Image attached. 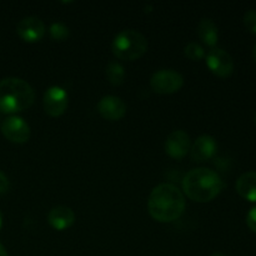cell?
<instances>
[{"label":"cell","instance_id":"cell-1","mask_svg":"<svg viewBox=\"0 0 256 256\" xmlns=\"http://www.w3.org/2000/svg\"><path fill=\"white\" fill-rule=\"evenodd\" d=\"M148 210L155 220L170 222L182 216L185 210V198L182 190L172 184H160L152 190L148 199Z\"/></svg>","mask_w":256,"mask_h":256},{"label":"cell","instance_id":"cell-2","mask_svg":"<svg viewBox=\"0 0 256 256\" xmlns=\"http://www.w3.org/2000/svg\"><path fill=\"white\" fill-rule=\"evenodd\" d=\"M224 189V182L216 172L208 168L190 170L182 179V190L188 198L198 202H206L216 198Z\"/></svg>","mask_w":256,"mask_h":256},{"label":"cell","instance_id":"cell-3","mask_svg":"<svg viewBox=\"0 0 256 256\" xmlns=\"http://www.w3.org/2000/svg\"><path fill=\"white\" fill-rule=\"evenodd\" d=\"M35 92L32 85L20 78H5L0 80V112L14 114L32 105Z\"/></svg>","mask_w":256,"mask_h":256},{"label":"cell","instance_id":"cell-4","mask_svg":"<svg viewBox=\"0 0 256 256\" xmlns=\"http://www.w3.org/2000/svg\"><path fill=\"white\" fill-rule=\"evenodd\" d=\"M115 56L122 60H135L148 50V40L140 32L124 29L115 35L112 44Z\"/></svg>","mask_w":256,"mask_h":256},{"label":"cell","instance_id":"cell-5","mask_svg":"<svg viewBox=\"0 0 256 256\" xmlns=\"http://www.w3.org/2000/svg\"><path fill=\"white\" fill-rule=\"evenodd\" d=\"M184 84V76L174 69H162L152 74L150 85L158 94H172Z\"/></svg>","mask_w":256,"mask_h":256},{"label":"cell","instance_id":"cell-6","mask_svg":"<svg viewBox=\"0 0 256 256\" xmlns=\"http://www.w3.org/2000/svg\"><path fill=\"white\" fill-rule=\"evenodd\" d=\"M206 65L215 75L226 78L234 72V60L226 50L212 48L206 55Z\"/></svg>","mask_w":256,"mask_h":256},{"label":"cell","instance_id":"cell-7","mask_svg":"<svg viewBox=\"0 0 256 256\" xmlns=\"http://www.w3.org/2000/svg\"><path fill=\"white\" fill-rule=\"evenodd\" d=\"M69 96L64 88L52 85L44 92V109L50 116H60L66 110Z\"/></svg>","mask_w":256,"mask_h":256},{"label":"cell","instance_id":"cell-8","mask_svg":"<svg viewBox=\"0 0 256 256\" xmlns=\"http://www.w3.org/2000/svg\"><path fill=\"white\" fill-rule=\"evenodd\" d=\"M2 132L8 140L16 144L26 142L30 138L29 124L18 115H12L2 122Z\"/></svg>","mask_w":256,"mask_h":256},{"label":"cell","instance_id":"cell-9","mask_svg":"<svg viewBox=\"0 0 256 256\" xmlns=\"http://www.w3.org/2000/svg\"><path fill=\"white\" fill-rule=\"evenodd\" d=\"M16 32L25 42H39L45 34V24L38 16H25L18 22Z\"/></svg>","mask_w":256,"mask_h":256},{"label":"cell","instance_id":"cell-10","mask_svg":"<svg viewBox=\"0 0 256 256\" xmlns=\"http://www.w3.org/2000/svg\"><path fill=\"white\" fill-rule=\"evenodd\" d=\"M190 136L184 130H174L170 132L165 142V152L175 159L184 158L190 152Z\"/></svg>","mask_w":256,"mask_h":256},{"label":"cell","instance_id":"cell-11","mask_svg":"<svg viewBox=\"0 0 256 256\" xmlns=\"http://www.w3.org/2000/svg\"><path fill=\"white\" fill-rule=\"evenodd\" d=\"M98 112L108 120H119L126 112V104L115 95H105L98 102Z\"/></svg>","mask_w":256,"mask_h":256},{"label":"cell","instance_id":"cell-12","mask_svg":"<svg viewBox=\"0 0 256 256\" xmlns=\"http://www.w3.org/2000/svg\"><path fill=\"white\" fill-rule=\"evenodd\" d=\"M218 150V142L212 135H200L190 148V155L195 162H206L212 159Z\"/></svg>","mask_w":256,"mask_h":256},{"label":"cell","instance_id":"cell-13","mask_svg":"<svg viewBox=\"0 0 256 256\" xmlns=\"http://www.w3.org/2000/svg\"><path fill=\"white\" fill-rule=\"evenodd\" d=\"M48 222L54 229L65 230L74 224L75 214L70 208L59 205L50 210L48 214Z\"/></svg>","mask_w":256,"mask_h":256},{"label":"cell","instance_id":"cell-14","mask_svg":"<svg viewBox=\"0 0 256 256\" xmlns=\"http://www.w3.org/2000/svg\"><path fill=\"white\" fill-rule=\"evenodd\" d=\"M238 194L245 200L256 202V172H244L236 180Z\"/></svg>","mask_w":256,"mask_h":256},{"label":"cell","instance_id":"cell-15","mask_svg":"<svg viewBox=\"0 0 256 256\" xmlns=\"http://www.w3.org/2000/svg\"><path fill=\"white\" fill-rule=\"evenodd\" d=\"M198 35L202 40V42L209 46H215L219 39V30L214 20L209 18H202L198 24Z\"/></svg>","mask_w":256,"mask_h":256},{"label":"cell","instance_id":"cell-16","mask_svg":"<svg viewBox=\"0 0 256 256\" xmlns=\"http://www.w3.org/2000/svg\"><path fill=\"white\" fill-rule=\"evenodd\" d=\"M106 78L110 84L120 85L125 79V70L120 62H110L106 66Z\"/></svg>","mask_w":256,"mask_h":256},{"label":"cell","instance_id":"cell-17","mask_svg":"<svg viewBox=\"0 0 256 256\" xmlns=\"http://www.w3.org/2000/svg\"><path fill=\"white\" fill-rule=\"evenodd\" d=\"M49 32H50V36L55 40H64L66 39L70 34L69 28H68L64 22H52L49 28Z\"/></svg>","mask_w":256,"mask_h":256},{"label":"cell","instance_id":"cell-18","mask_svg":"<svg viewBox=\"0 0 256 256\" xmlns=\"http://www.w3.org/2000/svg\"><path fill=\"white\" fill-rule=\"evenodd\" d=\"M184 52L189 59L192 60H200L205 56V50L199 42H192L184 48Z\"/></svg>","mask_w":256,"mask_h":256},{"label":"cell","instance_id":"cell-19","mask_svg":"<svg viewBox=\"0 0 256 256\" xmlns=\"http://www.w3.org/2000/svg\"><path fill=\"white\" fill-rule=\"evenodd\" d=\"M244 25L252 34H256V9L248 10L244 14Z\"/></svg>","mask_w":256,"mask_h":256},{"label":"cell","instance_id":"cell-20","mask_svg":"<svg viewBox=\"0 0 256 256\" xmlns=\"http://www.w3.org/2000/svg\"><path fill=\"white\" fill-rule=\"evenodd\" d=\"M246 224L250 228V230L256 232V206L252 208V209L249 210V212H248Z\"/></svg>","mask_w":256,"mask_h":256},{"label":"cell","instance_id":"cell-21","mask_svg":"<svg viewBox=\"0 0 256 256\" xmlns=\"http://www.w3.org/2000/svg\"><path fill=\"white\" fill-rule=\"evenodd\" d=\"M9 189V180L2 172H0V194H4Z\"/></svg>","mask_w":256,"mask_h":256},{"label":"cell","instance_id":"cell-22","mask_svg":"<svg viewBox=\"0 0 256 256\" xmlns=\"http://www.w3.org/2000/svg\"><path fill=\"white\" fill-rule=\"evenodd\" d=\"M0 256H9V255H8L6 250H5V248L2 246V244H0Z\"/></svg>","mask_w":256,"mask_h":256},{"label":"cell","instance_id":"cell-23","mask_svg":"<svg viewBox=\"0 0 256 256\" xmlns=\"http://www.w3.org/2000/svg\"><path fill=\"white\" fill-rule=\"evenodd\" d=\"M252 58H254V60H255V62H256V44H255V46H254V50H252Z\"/></svg>","mask_w":256,"mask_h":256},{"label":"cell","instance_id":"cell-24","mask_svg":"<svg viewBox=\"0 0 256 256\" xmlns=\"http://www.w3.org/2000/svg\"><path fill=\"white\" fill-rule=\"evenodd\" d=\"M210 256H226V255L222 254V252H214V254L210 255Z\"/></svg>","mask_w":256,"mask_h":256},{"label":"cell","instance_id":"cell-25","mask_svg":"<svg viewBox=\"0 0 256 256\" xmlns=\"http://www.w3.org/2000/svg\"><path fill=\"white\" fill-rule=\"evenodd\" d=\"M2 212H0V229H2Z\"/></svg>","mask_w":256,"mask_h":256},{"label":"cell","instance_id":"cell-26","mask_svg":"<svg viewBox=\"0 0 256 256\" xmlns=\"http://www.w3.org/2000/svg\"><path fill=\"white\" fill-rule=\"evenodd\" d=\"M255 122H256V114H255Z\"/></svg>","mask_w":256,"mask_h":256}]
</instances>
